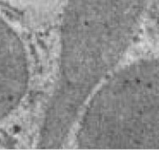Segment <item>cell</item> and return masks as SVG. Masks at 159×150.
I'll return each instance as SVG.
<instances>
[{"instance_id":"1","label":"cell","mask_w":159,"mask_h":150,"mask_svg":"<svg viewBox=\"0 0 159 150\" xmlns=\"http://www.w3.org/2000/svg\"><path fill=\"white\" fill-rule=\"evenodd\" d=\"M28 85V61L23 43L14 29L0 17V120L17 109Z\"/></svg>"}]
</instances>
